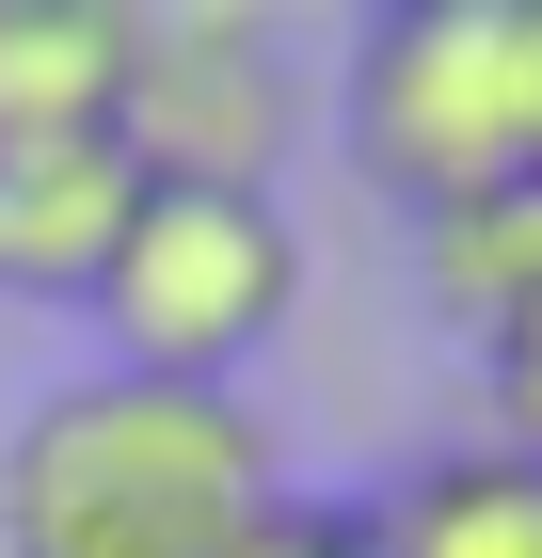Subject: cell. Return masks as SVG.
Masks as SVG:
<instances>
[{"instance_id": "obj_11", "label": "cell", "mask_w": 542, "mask_h": 558, "mask_svg": "<svg viewBox=\"0 0 542 558\" xmlns=\"http://www.w3.org/2000/svg\"><path fill=\"white\" fill-rule=\"evenodd\" d=\"M527 16H542V0H527Z\"/></svg>"}, {"instance_id": "obj_1", "label": "cell", "mask_w": 542, "mask_h": 558, "mask_svg": "<svg viewBox=\"0 0 542 558\" xmlns=\"http://www.w3.org/2000/svg\"><path fill=\"white\" fill-rule=\"evenodd\" d=\"M272 511V430L208 384H96L33 399L0 447V558H240Z\"/></svg>"}, {"instance_id": "obj_4", "label": "cell", "mask_w": 542, "mask_h": 558, "mask_svg": "<svg viewBox=\"0 0 542 558\" xmlns=\"http://www.w3.org/2000/svg\"><path fill=\"white\" fill-rule=\"evenodd\" d=\"M303 129V81H288V33L240 16V0H176V16H128V64H112V160L144 192H272Z\"/></svg>"}, {"instance_id": "obj_2", "label": "cell", "mask_w": 542, "mask_h": 558, "mask_svg": "<svg viewBox=\"0 0 542 558\" xmlns=\"http://www.w3.org/2000/svg\"><path fill=\"white\" fill-rule=\"evenodd\" d=\"M335 144L415 223L542 175V16L527 0H383L335 81Z\"/></svg>"}, {"instance_id": "obj_7", "label": "cell", "mask_w": 542, "mask_h": 558, "mask_svg": "<svg viewBox=\"0 0 542 558\" xmlns=\"http://www.w3.org/2000/svg\"><path fill=\"white\" fill-rule=\"evenodd\" d=\"M368 558H542V478L462 447V463H415L368 495Z\"/></svg>"}, {"instance_id": "obj_3", "label": "cell", "mask_w": 542, "mask_h": 558, "mask_svg": "<svg viewBox=\"0 0 542 558\" xmlns=\"http://www.w3.org/2000/svg\"><path fill=\"white\" fill-rule=\"evenodd\" d=\"M288 303H303V223L272 192H144L96 271V336L128 384L240 399V367L288 336Z\"/></svg>"}, {"instance_id": "obj_5", "label": "cell", "mask_w": 542, "mask_h": 558, "mask_svg": "<svg viewBox=\"0 0 542 558\" xmlns=\"http://www.w3.org/2000/svg\"><path fill=\"white\" fill-rule=\"evenodd\" d=\"M128 208H144V175L112 160V129L16 144V160H0V288H16V303H96Z\"/></svg>"}, {"instance_id": "obj_6", "label": "cell", "mask_w": 542, "mask_h": 558, "mask_svg": "<svg viewBox=\"0 0 542 558\" xmlns=\"http://www.w3.org/2000/svg\"><path fill=\"white\" fill-rule=\"evenodd\" d=\"M112 64H128L112 0H0V160L112 129Z\"/></svg>"}, {"instance_id": "obj_9", "label": "cell", "mask_w": 542, "mask_h": 558, "mask_svg": "<svg viewBox=\"0 0 542 558\" xmlns=\"http://www.w3.org/2000/svg\"><path fill=\"white\" fill-rule=\"evenodd\" d=\"M479 415H495V463L542 478V319H510V336L479 351Z\"/></svg>"}, {"instance_id": "obj_10", "label": "cell", "mask_w": 542, "mask_h": 558, "mask_svg": "<svg viewBox=\"0 0 542 558\" xmlns=\"http://www.w3.org/2000/svg\"><path fill=\"white\" fill-rule=\"evenodd\" d=\"M240 558H368V511H335V495H272L240 526Z\"/></svg>"}, {"instance_id": "obj_8", "label": "cell", "mask_w": 542, "mask_h": 558, "mask_svg": "<svg viewBox=\"0 0 542 558\" xmlns=\"http://www.w3.org/2000/svg\"><path fill=\"white\" fill-rule=\"evenodd\" d=\"M415 271H431V303H447L479 351H495L510 319H542V175H510V192H479V208H431Z\"/></svg>"}]
</instances>
